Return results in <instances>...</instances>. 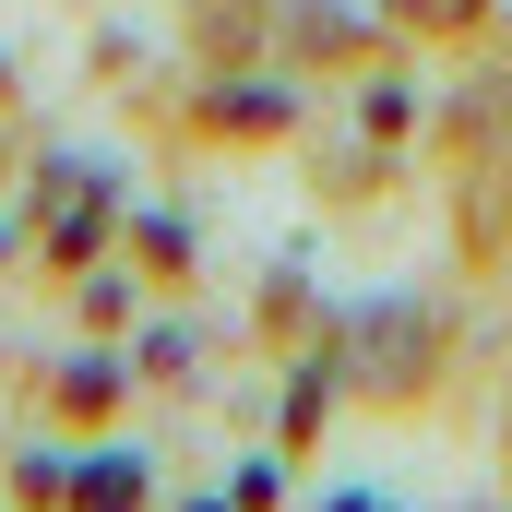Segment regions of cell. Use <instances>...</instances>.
Wrapping results in <instances>:
<instances>
[{
    "label": "cell",
    "instance_id": "1",
    "mask_svg": "<svg viewBox=\"0 0 512 512\" xmlns=\"http://www.w3.org/2000/svg\"><path fill=\"white\" fill-rule=\"evenodd\" d=\"M96 215H108V191H96L84 167H48V227H60V251H84V239H96Z\"/></svg>",
    "mask_w": 512,
    "mask_h": 512
},
{
    "label": "cell",
    "instance_id": "2",
    "mask_svg": "<svg viewBox=\"0 0 512 512\" xmlns=\"http://www.w3.org/2000/svg\"><path fill=\"white\" fill-rule=\"evenodd\" d=\"M72 501H84V512H131V501H143V465H84Z\"/></svg>",
    "mask_w": 512,
    "mask_h": 512
}]
</instances>
